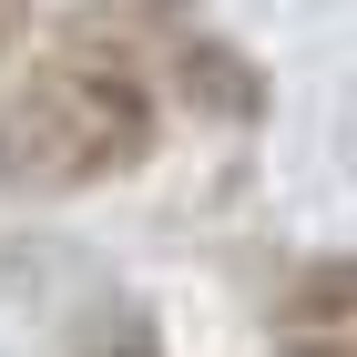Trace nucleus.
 I'll list each match as a JSON object with an SVG mask.
<instances>
[{
    "instance_id": "1",
    "label": "nucleus",
    "mask_w": 357,
    "mask_h": 357,
    "mask_svg": "<svg viewBox=\"0 0 357 357\" xmlns=\"http://www.w3.org/2000/svg\"><path fill=\"white\" fill-rule=\"evenodd\" d=\"M164 143V82H143L123 52L61 41L0 92V194H92L153 164Z\"/></svg>"
},
{
    "instance_id": "3",
    "label": "nucleus",
    "mask_w": 357,
    "mask_h": 357,
    "mask_svg": "<svg viewBox=\"0 0 357 357\" xmlns=\"http://www.w3.org/2000/svg\"><path fill=\"white\" fill-rule=\"evenodd\" d=\"M82 357H164V347H153V327H143V317H123V327H112V347H82Z\"/></svg>"
},
{
    "instance_id": "4",
    "label": "nucleus",
    "mask_w": 357,
    "mask_h": 357,
    "mask_svg": "<svg viewBox=\"0 0 357 357\" xmlns=\"http://www.w3.org/2000/svg\"><path fill=\"white\" fill-rule=\"evenodd\" d=\"M286 357H357V337H286Z\"/></svg>"
},
{
    "instance_id": "2",
    "label": "nucleus",
    "mask_w": 357,
    "mask_h": 357,
    "mask_svg": "<svg viewBox=\"0 0 357 357\" xmlns=\"http://www.w3.org/2000/svg\"><path fill=\"white\" fill-rule=\"evenodd\" d=\"M153 52H164V82L184 92L194 112H215V123H266V61L235 52L225 31H204L194 10H153Z\"/></svg>"
}]
</instances>
